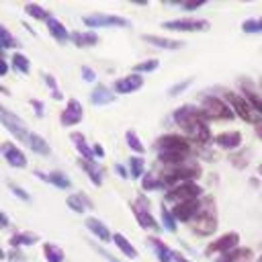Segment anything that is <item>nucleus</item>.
I'll list each match as a JSON object with an SVG mask.
<instances>
[{
  "instance_id": "f257e3e1",
  "label": "nucleus",
  "mask_w": 262,
  "mask_h": 262,
  "mask_svg": "<svg viewBox=\"0 0 262 262\" xmlns=\"http://www.w3.org/2000/svg\"><path fill=\"white\" fill-rule=\"evenodd\" d=\"M172 119L196 143H209L211 141V129H209L207 117L199 106L182 104L172 113Z\"/></svg>"
},
{
  "instance_id": "f03ea898",
  "label": "nucleus",
  "mask_w": 262,
  "mask_h": 262,
  "mask_svg": "<svg viewBox=\"0 0 262 262\" xmlns=\"http://www.w3.org/2000/svg\"><path fill=\"white\" fill-rule=\"evenodd\" d=\"M203 170L201 166L196 164H180V166H172V168H166L160 176L164 188H172L180 182H196L201 178Z\"/></svg>"
},
{
  "instance_id": "7ed1b4c3",
  "label": "nucleus",
  "mask_w": 262,
  "mask_h": 262,
  "mask_svg": "<svg viewBox=\"0 0 262 262\" xmlns=\"http://www.w3.org/2000/svg\"><path fill=\"white\" fill-rule=\"evenodd\" d=\"M221 94H223V100L233 111V115H237L242 121H246V123H258L260 121L258 115H256V111L250 106V102L246 100V96L242 92H235V90H227L225 88Z\"/></svg>"
},
{
  "instance_id": "20e7f679",
  "label": "nucleus",
  "mask_w": 262,
  "mask_h": 262,
  "mask_svg": "<svg viewBox=\"0 0 262 262\" xmlns=\"http://www.w3.org/2000/svg\"><path fill=\"white\" fill-rule=\"evenodd\" d=\"M203 192H205V190H203V186H201L199 182H180V184L168 188L164 199H166V203H172V207H174V205H178V203H186V201L201 199Z\"/></svg>"
},
{
  "instance_id": "39448f33",
  "label": "nucleus",
  "mask_w": 262,
  "mask_h": 262,
  "mask_svg": "<svg viewBox=\"0 0 262 262\" xmlns=\"http://www.w3.org/2000/svg\"><path fill=\"white\" fill-rule=\"evenodd\" d=\"M154 147L158 154L162 151H176V154H184L188 156L190 154V139L184 137V135H178V133H164L160 135L156 141H154Z\"/></svg>"
},
{
  "instance_id": "423d86ee",
  "label": "nucleus",
  "mask_w": 262,
  "mask_h": 262,
  "mask_svg": "<svg viewBox=\"0 0 262 262\" xmlns=\"http://www.w3.org/2000/svg\"><path fill=\"white\" fill-rule=\"evenodd\" d=\"M201 111L205 113L207 119H223V121H231L235 115L233 111L229 108V104L219 98V96H213V94H207L201 102Z\"/></svg>"
},
{
  "instance_id": "0eeeda50",
  "label": "nucleus",
  "mask_w": 262,
  "mask_h": 262,
  "mask_svg": "<svg viewBox=\"0 0 262 262\" xmlns=\"http://www.w3.org/2000/svg\"><path fill=\"white\" fill-rule=\"evenodd\" d=\"M190 227L196 235H211L217 231V215H215V209L213 205L209 207H203L199 211V215L190 221Z\"/></svg>"
},
{
  "instance_id": "6e6552de",
  "label": "nucleus",
  "mask_w": 262,
  "mask_h": 262,
  "mask_svg": "<svg viewBox=\"0 0 262 262\" xmlns=\"http://www.w3.org/2000/svg\"><path fill=\"white\" fill-rule=\"evenodd\" d=\"M162 29H166V31H180V33H199V31L209 29V20L194 18V16H182V18H174V20H164Z\"/></svg>"
},
{
  "instance_id": "1a4fd4ad",
  "label": "nucleus",
  "mask_w": 262,
  "mask_h": 262,
  "mask_svg": "<svg viewBox=\"0 0 262 262\" xmlns=\"http://www.w3.org/2000/svg\"><path fill=\"white\" fill-rule=\"evenodd\" d=\"M82 23L88 29H102V27H129L131 23L125 16L119 14H86L82 16Z\"/></svg>"
},
{
  "instance_id": "9d476101",
  "label": "nucleus",
  "mask_w": 262,
  "mask_h": 262,
  "mask_svg": "<svg viewBox=\"0 0 262 262\" xmlns=\"http://www.w3.org/2000/svg\"><path fill=\"white\" fill-rule=\"evenodd\" d=\"M0 154H2V158L6 160V164H8L10 168H16V170L27 168V156H25V151H23L16 143H12V141H2V143H0Z\"/></svg>"
},
{
  "instance_id": "9b49d317",
  "label": "nucleus",
  "mask_w": 262,
  "mask_h": 262,
  "mask_svg": "<svg viewBox=\"0 0 262 262\" xmlns=\"http://www.w3.org/2000/svg\"><path fill=\"white\" fill-rule=\"evenodd\" d=\"M0 123L18 139V141H23V143H27V139H29V129H27V125L23 123V119L18 117V115H14V113H10V111H4L2 115H0Z\"/></svg>"
},
{
  "instance_id": "f8f14e48",
  "label": "nucleus",
  "mask_w": 262,
  "mask_h": 262,
  "mask_svg": "<svg viewBox=\"0 0 262 262\" xmlns=\"http://www.w3.org/2000/svg\"><path fill=\"white\" fill-rule=\"evenodd\" d=\"M235 248H239V233L227 231L221 237H217L215 242H211L209 248L205 250V254H219L221 256V254H227V252H231Z\"/></svg>"
},
{
  "instance_id": "ddd939ff",
  "label": "nucleus",
  "mask_w": 262,
  "mask_h": 262,
  "mask_svg": "<svg viewBox=\"0 0 262 262\" xmlns=\"http://www.w3.org/2000/svg\"><path fill=\"white\" fill-rule=\"evenodd\" d=\"M203 209V203L201 199H194V201H186V203H178L172 207V215L176 217V221H182V223H190L199 211Z\"/></svg>"
},
{
  "instance_id": "4468645a",
  "label": "nucleus",
  "mask_w": 262,
  "mask_h": 262,
  "mask_svg": "<svg viewBox=\"0 0 262 262\" xmlns=\"http://www.w3.org/2000/svg\"><path fill=\"white\" fill-rule=\"evenodd\" d=\"M82 117H84V108H82L80 100L70 98L68 104H66V108L59 113V123L63 127H74V125H78L82 121Z\"/></svg>"
},
{
  "instance_id": "2eb2a0df",
  "label": "nucleus",
  "mask_w": 262,
  "mask_h": 262,
  "mask_svg": "<svg viewBox=\"0 0 262 262\" xmlns=\"http://www.w3.org/2000/svg\"><path fill=\"white\" fill-rule=\"evenodd\" d=\"M141 86H143V78L139 74H133L131 72V74L115 80V86L113 88H115L117 94H131V92H137Z\"/></svg>"
},
{
  "instance_id": "dca6fc26",
  "label": "nucleus",
  "mask_w": 262,
  "mask_h": 262,
  "mask_svg": "<svg viewBox=\"0 0 262 262\" xmlns=\"http://www.w3.org/2000/svg\"><path fill=\"white\" fill-rule=\"evenodd\" d=\"M35 176H37V178H41V180H45L47 184H51V186H55V188H61V190H66V188H70V186H72L70 176H68L66 172H61V170H51V172L35 170Z\"/></svg>"
},
{
  "instance_id": "f3484780",
  "label": "nucleus",
  "mask_w": 262,
  "mask_h": 262,
  "mask_svg": "<svg viewBox=\"0 0 262 262\" xmlns=\"http://www.w3.org/2000/svg\"><path fill=\"white\" fill-rule=\"evenodd\" d=\"M131 209H133V215H135V221L139 223V227L141 229H147V231H160V223L156 221V217L149 213V209H143V207H139V205H131Z\"/></svg>"
},
{
  "instance_id": "a211bd4d",
  "label": "nucleus",
  "mask_w": 262,
  "mask_h": 262,
  "mask_svg": "<svg viewBox=\"0 0 262 262\" xmlns=\"http://www.w3.org/2000/svg\"><path fill=\"white\" fill-rule=\"evenodd\" d=\"M78 164H80V168L86 172V176L90 178V182L94 184V186H102V180H104V168L100 166V164H96V160L94 162H86V160H78Z\"/></svg>"
},
{
  "instance_id": "6ab92c4d",
  "label": "nucleus",
  "mask_w": 262,
  "mask_h": 262,
  "mask_svg": "<svg viewBox=\"0 0 262 262\" xmlns=\"http://www.w3.org/2000/svg\"><path fill=\"white\" fill-rule=\"evenodd\" d=\"M145 43L156 45L158 49H168V51H176L180 47H184V41L180 39H168V37H160V35H143L141 37Z\"/></svg>"
},
{
  "instance_id": "aec40b11",
  "label": "nucleus",
  "mask_w": 262,
  "mask_h": 262,
  "mask_svg": "<svg viewBox=\"0 0 262 262\" xmlns=\"http://www.w3.org/2000/svg\"><path fill=\"white\" fill-rule=\"evenodd\" d=\"M242 133L239 131H223V133H219L217 137H215V143L221 147V149H237L239 145H242Z\"/></svg>"
},
{
  "instance_id": "412c9836",
  "label": "nucleus",
  "mask_w": 262,
  "mask_h": 262,
  "mask_svg": "<svg viewBox=\"0 0 262 262\" xmlns=\"http://www.w3.org/2000/svg\"><path fill=\"white\" fill-rule=\"evenodd\" d=\"M86 227H88L90 233H92L94 237H98L100 242H113L111 229H108L106 223H102L100 219H96V217H86Z\"/></svg>"
},
{
  "instance_id": "4be33fe9",
  "label": "nucleus",
  "mask_w": 262,
  "mask_h": 262,
  "mask_svg": "<svg viewBox=\"0 0 262 262\" xmlns=\"http://www.w3.org/2000/svg\"><path fill=\"white\" fill-rule=\"evenodd\" d=\"M39 242V235L33 233V231H16L10 235L8 244L12 250H20V248H27V246H35Z\"/></svg>"
},
{
  "instance_id": "5701e85b",
  "label": "nucleus",
  "mask_w": 262,
  "mask_h": 262,
  "mask_svg": "<svg viewBox=\"0 0 262 262\" xmlns=\"http://www.w3.org/2000/svg\"><path fill=\"white\" fill-rule=\"evenodd\" d=\"M113 100H115V92L102 84H98L90 92V104H94V106H104V104H111Z\"/></svg>"
},
{
  "instance_id": "b1692460",
  "label": "nucleus",
  "mask_w": 262,
  "mask_h": 262,
  "mask_svg": "<svg viewBox=\"0 0 262 262\" xmlns=\"http://www.w3.org/2000/svg\"><path fill=\"white\" fill-rule=\"evenodd\" d=\"M70 139L74 141V147H76V151L82 156V160H86V162H94L92 145H88V141H86V137H84L82 133L74 131V133H70Z\"/></svg>"
},
{
  "instance_id": "393cba45",
  "label": "nucleus",
  "mask_w": 262,
  "mask_h": 262,
  "mask_svg": "<svg viewBox=\"0 0 262 262\" xmlns=\"http://www.w3.org/2000/svg\"><path fill=\"white\" fill-rule=\"evenodd\" d=\"M45 25H47V31H49V35H51L55 41H59V43H66V41H70V35H72V33L66 29V25H63L61 20H57L55 16H51V18H49Z\"/></svg>"
},
{
  "instance_id": "a878e982",
  "label": "nucleus",
  "mask_w": 262,
  "mask_h": 262,
  "mask_svg": "<svg viewBox=\"0 0 262 262\" xmlns=\"http://www.w3.org/2000/svg\"><path fill=\"white\" fill-rule=\"evenodd\" d=\"M70 41L76 47H90V45H96L98 43V35L94 31H74L70 35Z\"/></svg>"
},
{
  "instance_id": "bb28decb",
  "label": "nucleus",
  "mask_w": 262,
  "mask_h": 262,
  "mask_svg": "<svg viewBox=\"0 0 262 262\" xmlns=\"http://www.w3.org/2000/svg\"><path fill=\"white\" fill-rule=\"evenodd\" d=\"M27 147H31V149H33L35 154H39V156H49V154H51V147H49L47 139L41 137L39 133H29Z\"/></svg>"
},
{
  "instance_id": "cd10ccee",
  "label": "nucleus",
  "mask_w": 262,
  "mask_h": 262,
  "mask_svg": "<svg viewBox=\"0 0 262 262\" xmlns=\"http://www.w3.org/2000/svg\"><path fill=\"white\" fill-rule=\"evenodd\" d=\"M113 244H115L117 250L123 252V256H127L129 260H135V258H137V250H135V246H133L123 233H113Z\"/></svg>"
},
{
  "instance_id": "c85d7f7f",
  "label": "nucleus",
  "mask_w": 262,
  "mask_h": 262,
  "mask_svg": "<svg viewBox=\"0 0 262 262\" xmlns=\"http://www.w3.org/2000/svg\"><path fill=\"white\" fill-rule=\"evenodd\" d=\"M149 244H151V248H154V252H156L160 262H174V252L168 248V244H164L160 237H154V235L149 237Z\"/></svg>"
},
{
  "instance_id": "c756f323",
  "label": "nucleus",
  "mask_w": 262,
  "mask_h": 262,
  "mask_svg": "<svg viewBox=\"0 0 262 262\" xmlns=\"http://www.w3.org/2000/svg\"><path fill=\"white\" fill-rule=\"evenodd\" d=\"M250 258H252V250L239 246V248H235V250H231V252H227V254L217 256L215 262H248Z\"/></svg>"
},
{
  "instance_id": "7c9ffc66",
  "label": "nucleus",
  "mask_w": 262,
  "mask_h": 262,
  "mask_svg": "<svg viewBox=\"0 0 262 262\" xmlns=\"http://www.w3.org/2000/svg\"><path fill=\"white\" fill-rule=\"evenodd\" d=\"M25 12H27V16H31L33 20H49L51 18V12L47 10V8H43L41 4H37V2H27L25 4Z\"/></svg>"
},
{
  "instance_id": "2f4dec72",
  "label": "nucleus",
  "mask_w": 262,
  "mask_h": 262,
  "mask_svg": "<svg viewBox=\"0 0 262 262\" xmlns=\"http://www.w3.org/2000/svg\"><path fill=\"white\" fill-rule=\"evenodd\" d=\"M43 256H45L47 262H63L66 260V252L53 242H45L43 244Z\"/></svg>"
},
{
  "instance_id": "473e14b6",
  "label": "nucleus",
  "mask_w": 262,
  "mask_h": 262,
  "mask_svg": "<svg viewBox=\"0 0 262 262\" xmlns=\"http://www.w3.org/2000/svg\"><path fill=\"white\" fill-rule=\"evenodd\" d=\"M143 174H145V160L141 156H131L129 158V176L133 180H139V178H143Z\"/></svg>"
},
{
  "instance_id": "72a5a7b5",
  "label": "nucleus",
  "mask_w": 262,
  "mask_h": 262,
  "mask_svg": "<svg viewBox=\"0 0 262 262\" xmlns=\"http://www.w3.org/2000/svg\"><path fill=\"white\" fill-rule=\"evenodd\" d=\"M10 66H12L18 74H29V72H31V61H29V57H27L25 53H20V51H14V53H12Z\"/></svg>"
},
{
  "instance_id": "f704fd0d",
  "label": "nucleus",
  "mask_w": 262,
  "mask_h": 262,
  "mask_svg": "<svg viewBox=\"0 0 262 262\" xmlns=\"http://www.w3.org/2000/svg\"><path fill=\"white\" fill-rule=\"evenodd\" d=\"M242 94L246 96V100L250 102V106L256 111V113H260V117H262V94H258V92H254L250 86H246V84H242Z\"/></svg>"
},
{
  "instance_id": "c9c22d12",
  "label": "nucleus",
  "mask_w": 262,
  "mask_h": 262,
  "mask_svg": "<svg viewBox=\"0 0 262 262\" xmlns=\"http://www.w3.org/2000/svg\"><path fill=\"white\" fill-rule=\"evenodd\" d=\"M125 141H127V147H129L131 151H135L137 156H143V154H145V145H143V141L137 137V133H135L133 129L125 131Z\"/></svg>"
},
{
  "instance_id": "e433bc0d",
  "label": "nucleus",
  "mask_w": 262,
  "mask_h": 262,
  "mask_svg": "<svg viewBox=\"0 0 262 262\" xmlns=\"http://www.w3.org/2000/svg\"><path fill=\"white\" fill-rule=\"evenodd\" d=\"M141 188H143L145 192H149V190L164 188V184H162L160 176H156L154 172H145V174H143V178H141Z\"/></svg>"
},
{
  "instance_id": "4c0bfd02",
  "label": "nucleus",
  "mask_w": 262,
  "mask_h": 262,
  "mask_svg": "<svg viewBox=\"0 0 262 262\" xmlns=\"http://www.w3.org/2000/svg\"><path fill=\"white\" fill-rule=\"evenodd\" d=\"M160 215H162V225H164L168 231H172V233H174V231H176V223H178V221H176V217L172 215V209H168V207H166V203H162V205H160Z\"/></svg>"
},
{
  "instance_id": "58836bf2",
  "label": "nucleus",
  "mask_w": 262,
  "mask_h": 262,
  "mask_svg": "<svg viewBox=\"0 0 262 262\" xmlns=\"http://www.w3.org/2000/svg\"><path fill=\"white\" fill-rule=\"evenodd\" d=\"M242 31L246 35H258L262 33V16H252V18H246L242 23Z\"/></svg>"
},
{
  "instance_id": "ea45409f",
  "label": "nucleus",
  "mask_w": 262,
  "mask_h": 262,
  "mask_svg": "<svg viewBox=\"0 0 262 262\" xmlns=\"http://www.w3.org/2000/svg\"><path fill=\"white\" fill-rule=\"evenodd\" d=\"M14 47H18V41L4 25H0V49H14Z\"/></svg>"
},
{
  "instance_id": "a19ab883",
  "label": "nucleus",
  "mask_w": 262,
  "mask_h": 262,
  "mask_svg": "<svg viewBox=\"0 0 262 262\" xmlns=\"http://www.w3.org/2000/svg\"><path fill=\"white\" fill-rule=\"evenodd\" d=\"M158 66H160V61L158 59H143V61H139V63H135L133 66V74H149V72H154V70H158Z\"/></svg>"
},
{
  "instance_id": "79ce46f5",
  "label": "nucleus",
  "mask_w": 262,
  "mask_h": 262,
  "mask_svg": "<svg viewBox=\"0 0 262 262\" xmlns=\"http://www.w3.org/2000/svg\"><path fill=\"white\" fill-rule=\"evenodd\" d=\"M41 78H43V80H45V84L49 86V90H51L53 98H55V100H61V98H63V94H61V90L57 88V82H55V78H53L49 72H43V74H41Z\"/></svg>"
},
{
  "instance_id": "37998d69",
  "label": "nucleus",
  "mask_w": 262,
  "mask_h": 262,
  "mask_svg": "<svg viewBox=\"0 0 262 262\" xmlns=\"http://www.w3.org/2000/svg\"><path fill=\"white\" fill-rule=\"evenodd\" d=\"M66 205H68V209H72V211L78 213V215H84V211H86V207H84L80 194H70V196L66 199Z\"/></svg>"
},
{
  "instance_id": "c03bdc74",
  "label": "nucleus",
  "mask_w": 262,
  "mask_h": 262,
  "mask_svg": "<svg viewBox=\"0 0 262 262\" xmlns=\"http://www.w3.org/2000/svg\"><path fill=\"white\" fill-rule=\"evenodd\" d=\"M8 188L12 190V194H14L16 199H20V201H25V203H31V194H29L23 186H18V184H14V182H8Z\"/></svg>"
},
{
  "instance_id": "a18cd8bd",
  "label": "nucleus",
  "mask_w": 262,
  "mask_h": 262,
  "mask_svg": "<svg viewBox=\"0 0 262 262\" xmlns=\"http://www.w3.org/2000/svg\"><path fill=\"white\" fill-rule=\"evenodd\" d=\"M190 82H192V78H188V80H182V82H178V84L170 86V88H168V94H170V96H178L180 92H184V90L190 86Z\"/></svg>"
},
{
  "instance_id": "49530a36",
  "label": "nucleus",
  "mask_w": 262,
  "mask_h": 262,
  "mask_svg": "<svg viewBox=\"0 0 262 262\" xmlns=\"http://www.w3.org/2000/svg\"><path fill=\"white\" fill-rule=\"evenodd\" d=\"M80 74H82V80L84 82H96V72L90 66H82L80 68Z\"/></svg>"
},
{
  "instance_id": "de8ad7c7",
  "label": "nucleus",
  "mask_w": 262,
  "mask_h": 262,
  "mask_svg": "<svg viewBox=\"0 0 262 262\" xmlns=\"http://www.w3.org/2000/svg\"><path fill=\"white\" fill-rule=\"evenodd\" d=\"M29 104L33 106V111H35V115H37V117H43V115H45V104H43L41 100L31 98V100H29Z\"/></svg>"
},
{
  "instance_id": "09e8293b",
  "label": "nucleus",
  "mask_w": 262,
  "mask_h": 262,
  "mask_svg": "<svg viewBox=\"0 0 262 262\" xmlns=\"http://www.w3.org/2000/svg\"><path fill=\"white\" fill-rule=\"evenodd\" d=\"M90 246H94V250H96V252H98V254H100L104 260H108V262H121L119 258H115V256H113L111 252H106L104 248H100V246H96V244H90Z\"/></svg>"
},
{
  "instance_id": "8fccbe9b",
  "label": "nucleus",
  "mask_w": 262,
  "mask_h": 262,
  "mask_svg": "<svg viewBox=\"0 0 262 262\" xmlns=\"http://www.w3.org/2000/svg\"><path fill=\"white\" fill-rule=\"evenodd\" d=\"M180 6H182L184 10H196V8L205 6V0H199V2H182Z\"/></svg>"
},
{
  "instance_id": "3c124183",
  "label": "nucleus",
  "mask_w": 262,
  "mask_h": 262,
  "mask_svg": "<svg viewBox=\"0 0 262 262\" xmlns=\"http://www.w3.org/2000/svg\"><path fill=\"white\" fill-rule=\"evenodd\" d=\"M115 172H117V176H119V178H123V180L129 176V170H127L123 164H115Z\"/></svg>"
},
{
  "instance_id": "603ef678",
  "label": "nucleus",
  "mask_w": 262,
  "mask_h": 262,
  "mask_svg": "<svg viewBox=\"0 0 262 262\" xmlns=\"http://www.w3.org/2000/svg\"><path fill=\"white\" fill-rule=\"evenodd\" d=\"M92 154H94V158H102L104 156V149H102V145L96 141V143H92Z\"/></svg>"
},
{
  "instance_id": "864d4df0",
  "label": "nucleus",
  "mask_w": 262,
  "mask_h": 262,
  "mask_svg": "<svg viewBox=\"0 0 262 262\" xmlns=\"http://www.w3.org/2000/svg\"><path fill=\"white\" fill-rule=\"evenodd\" d=\"M6 256H8V260H16V262H23V260H25V256H23L18 250H12V252H8Z\"/></svg>"
},
{
  "instance_id": "5fc2aeb1",
  "label": "nucleus",
  "mask_w": 262,
  "mask_h": 262,
  "mask_svg": "<svg viewBox=\"0 0 262 262\" xmlns=\"http://www.w3.org/2000/svg\"><path fill=\"white\" fill-rule=\"evenodd\" d=\"M0 51H2V49H0ZM8 68H10L8 61H6V59L2 57V53H0V76H6V74H8Z\"/></svg>"
},
{
  "instance_id": "6e6d98bb",
  "label": "nucleus",
  "mask_w": 262,
  "mask_h": 262,
  "mask_svg": "<svg viewBox=\"0 0 262 262\" xmlns=\"http://www.w3.org/2000/svg\"><path fill=\"white\" fill-rule=\"evenodd\" d=\"M10 225V217L4 213V211H0V229H4V227H8Z\"/></svg>"
},
{
  "instance_id": "4d7b16f0",
  "label": "nucleus",
  "mask_w": 262,
  "mask_h": 262,
  "mask_svg": "<svg viewBox=\"0 0 262 262\" xmlns=\"http://www.w3.org/2000/svg\"><path fill=\"white\" fill-rule=\"evenodd\" d=\"M78 194H80V199H82V203H84V207H90V209L94 207V203H92V201H90V199H88V196H86L84 192H78Z\"/></svg>"
},
{
  "instance_id": "13d9d810",
  "label": "nucleus",
  "mask_w": 262,
  "mask_h": 262,
  "mask_svg": "<svg viewBox=\"0 0 262 262\" xmlns=\"http://www.w3.org/2000/svg\"><path fill=\"white\" fill-rule=\"evenodd\" d=\"M174 262H192V260H188V258L182 256L180 252H174Z\"/></svg>"
},
{
  "instance_id": "bf43d9fd",
  "label": "nucleus",
  "mask_w": 262,
  "mask_h": 262,
  "mask_svg": "<svg viewBox=\"0 0 262 262\" xmlns=\"http://www.w3.org/2000/svg\"><path fill=\"white\" fill-rule=\"evenodd\" d=\"M256 135H258V139H262V121L256 123Z\"/></svg>"
},
{
  "instance_id": "052dcab7",
  "label": "nucleus",
  "mask_w": 262,
  "mask_h": 262,
  "mask_svg": "<svg viewBox=\"0 0 262 262\" xmlns=\"http://www.w3.org/2000/svg\"><path fill=\"white\" fill-rule=\"evenodd\" d=\"M4 258H6V252H4L2 246H0V260H4Z\"/></svg>"
},
{
  "instance_id": "680f3d73",
  "label": "nucleus",
  "mask_w": 262,
  "mask_h": 262,
  "mask_svg": "<svg viewBox=\"0 0 262 262\" xmlns=\"http://www.w3.org/2000/svg\"><path fill=\"white\" fill-rule=\"evenodd\" d=\"M254 262H262V254H258V258H256Z\"/></svg>"
},
{
  "instance_id": "e2e57ef3",
  "label": "nucleus",
  "mask_w": 262,
  "mask_h": 262,
  "mask_svg": "<svg viewBox=\"0 0 262 262\" xmlns=\"http://www.w3.org/2000/svg\"><path fill=\"white\" fill-rule=\"evenodd\" d=\"M0 92H4V94H6V92H8V90H6V88H2V86H0Z\"/></svg>"
},
{
  "instance_id": "0e129e2a",
  "label": "nucleus",
  "mask_w": 262,
  "mask_h": 262,
  "mask_svg": "<svg viewBox=\"0 0 262 262\" xmlns=\"http://www.w3.org/2000/svg\"><path fill=\"white\" fill-rule=\"evenodd\" d=\"M2 113H4V108H2V106H0V115H2Z\"/></svg>"
},
{
  "instance_id": "69168bd1",
  "label": "nucleus",
  "mask_w": 262,
  "mask_h": 262,
  "mask_svg": "<svg viewBox=\"0 0 262 262\" xmlns=\"http://www.w3.org/2000/svg\"><path fill=\"white\" fill-rule=\"evenodd\" d=\"M260 88H262V78H260Z\"/></svg>"
},
{
  "instance_id": "338daca9",
  "label": "nucleus",
  "mask_w": 262,
  "mask_h": 262,
  "mask_svg": "<svg viewBox=\"0 0 262 262\" xmlns=\"http://www.w3.org/2000/svg\"><path fill=\"white\" fill-rule=\"evenodd\" d=\"M260 172H262V168H260Z\"/></svg>"
}]
</instances>
